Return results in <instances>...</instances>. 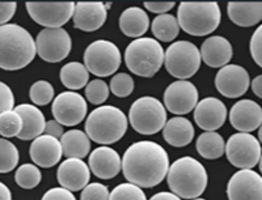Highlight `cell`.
<instances>
[{
  "instance_id": "cb8c5ba5",
  "label": "cell",
  "mask_w": 262,
  "mask_h": 200,
  "mask_svg": "<svg viewBox=\"0 0 262 200\" xmlns=\"http://www.w3.org/2000/svg\"><path fill=\"white\" fill-rule=\"evenodd\" d=\"M13 110L20 114L23 119V131L17 136L20 140H34L43 135L46 126L45 115L37 106L30 104H21L15 106Z\"/></svg>"
},
{
  "instance_id": "2e32d148",
  "label": "cell",
  "mask_w": 262,
  "mask_h": 200,
  "mask_svg": "<svg viewBox=\"0 0 262 200\" xmlns=\"http://www.w3.org/2000/svg\"><path fill=\"white\" fill-rule=\"evenodd\" d=\"M228 200H262V177L253 169H243L227 185Z\"/></svg>"
},
{
  "instance_id": "ac0fdd59",
  "label": "cell",
  "mask_w": 262,
  "mask_h": 200,
  "mask_svg": "<svg viewBox=\"0 0 262 200\" xmlns=\"http://www.w3.org/2000/svg\"><path fill=\"white\" fill-rule=\"evenodd\" d=\"M229 122L238 132H253L262 123L261 106L252 99H240L231 108Z\"/></svg>"
},
{
  "instance_id": "d590c367",
  "label": "cell",
  "mask_w": 262,
  "mask_h": 200,
  "mask_svg": "<svg viewBox=\"0 0 262 200\" xmlns=\"http://www.w3.org/2000/svg\"><path fill=\"white\" fill-rule=\"evenodd\" d=\"M109 200H147L143 190L133 183H121L109 194Z\"/></svg>"
},
{
  "instance_id": "5b68a950",
  "label": "cell",
  "mask_w": 262,
  "mask_h": 200,
  "mask_svg": "<svg viewBox=\"0 0 262 200\" xmlns=\"http://www.w3.org/2000/svg\"><path fill=\"white\" fill-rule=\"evenodd\" d=\"M222 11L215 2H182L177 9L180 29L194 37H205L217 29Z\"/></svg>"
},
{
  "instance_id": "4fadbf2b",
  "label": "cell",
  "mask_w": 262,
  "mask_h": 200,
  "mask_svg": "<svg viewBox=\"0 0 262 200\" xmlns=\"http://www.w3.org/2000/svg\"><path fill=\"white\" fill-rule=\"evenodd\" d=\"M88 111V105L78 92H62L53 101L51 113L54 119L62 126L72 127L84 120Z\"/></svg>"
},
{
  "instance_id": "b9f144b4",
  "label": "cell",
  "mask_w": 262,
  "mask_h": 200,
  "mask_svg": "<svg viewBox=\"0 0 262 200\" xmlns=\"http://www.w3.org/2000/svg\"><path fill=\"white\" fill-rule=\"evenodd\" d=\"M41 200H76L71 191L63 187H54L43 194Z\"/></svg>"
},
{
  "instance_id": "4dcf8cb0",
  "label": "cell",
  "mask_w": 262,
  "mask_h": 200,
  "mask_svg": "<svg viewBox=\"0 0 262 200\" xmlns=\"http://www.w3.org/2000/svg\"><path fill=\"white\" fill-rule=\"evenodd\" d=\"M152 33L156 37V41L172 42L176 39L180 33V25L177 22V18L173 15L165 13V15H159L154 18L151 25Z\"/></svg>"
},
{
  "instance_id": "bcb514c9",
  "label": "cell",
  "mask_w": 262,
  "mask_h": 200,
  "mask_svg": "<svg viewBox=\"0 0 262 200\" xmlns=\"http://www.w3.org/2000/svg\"><path fill=\"white\" fill-rule=\"evenodd\" d=\"M252 90L258 98H262V76L258 75L252 81Z\"/></svg>"
},
{
  "instance_id": "8d00e7d4",
  "label": "cell",
  "mask_w": 262,
  "mask_h": 200,
  "mask_svg": "<svg viewBox=\"0 0 262 200\" xmlns=\"http://www.w3.org/2000/svg\"><path fill=\"white\" fill-rule=\"evenodd\" d=\"M109 90L119 98L128 97L134 92V79L125 72L116 73L111 80V89Z\"/></svg>"
},
{
  "instance_id": "30bf717a",
  "label": "cell",
  "mask_w": 262,
  "mask_h": 200,
  "mask_svg": "<svg viewBox=\"0 0 262 200\" xmlns=\"http://www.w3.org/2000/svg\"><path fill=\"white\" fill-rule=\"evenodd\" d=\"M224 153L231 165L240 170L253 169L261 160V144L252 134L237 132L228 139Z\"/></svg>"
},
{
  "instance_id": "836d02e7",
  "label": "cell",
  "mask_w": 262,
  "mask_h": 200,
  "mask_svg": "<svg viewBox=\"0 0 262 200\" xmlns=\"http://www.w3.org/2000/svg\"><path fill=\"white\" fill-rule=\"evenodd\" d=\"M18 164V151L16 145L7 139L0 138V173L12 171Z\"/></svg>"
},
{
  "instance_id": "d6a6232c",
  "label": "cell",
  "mask_w": 262,
  "mask_h": 200,
  "mask_svg": "<svg viewBox=\"0 0 262 200\" xmlns=\"http://www.w3.org/2000/svg\"><path fill=\"white\" fill-rule=\"evenodd\" d=\"M23 131V119L15 110L0 114V135L3 138H17Z\"/></svg>"
},
{
  "instance_id": "60d3db41",
  "label": "cell",
  "mask_w": 262,
  "mask_h": 200,
  "mask_svg": "<svg viewBox=\"0 0 262 200\" xmlns=\"http://www.w3.org/2000/svg\"><path fill=\"white\" fill-rule=\"evenodd\" d=\"M13 108H15V96L12 89L6 83L0 81V114L13 110Z\"/></svg>"
},
{
  "instance_id": "ba28073f",
  "label": "cell",
  "mask_w": 262,
  "mask_h": 200,
  "mask_svg": "<svg viewBox=\"0 0 262 200\" xmlns=\"http://www.w3.org/2000/svg\"><path fill=\"white\" fill-rule=\"evenodd\" d=\"M200 48L189 41H177L164 51V66L177 80H188L200 71Z\"/></svg>"
},
{
  "instance_id": "484cf974",
  "label": "cell",
  "mask_w": 262,
  "mask_h": 200,
  "mask_svg": "<svg viewBox=\"0 0 262 200\" xmlns=\"http://www.w3.org/2000/svg\"><path fill=\"white\" fill-rule=\"evenodd\" d=\"M149 28V17L143 8L128 7L121 13L119 29L130 38H140Z\"/></svg>"
},
{
  "instance_id": "ffe728a7",
  "label": "cell",
  "mask_w": 262,
  "mask_h": 200,
  "mask_svg": "<svg viewBox=\"0 0 262 200\" xmlns=\"http://www.w3.org/2000/svg\"><path fill=\"white\" fill-rule=\"evenodd\" d=\"M88 166L100 180H112L122 169V159L116 149L101 145L91 152Z\"/></svg>"
},
{
  "instance_id": "e0dca14e",
  "label": "cell",
  "mask_w": 262,
  "mask_h": 200,
  "mask_svg": "<svg viewBox=\"0 0 262 200\" xmlns=\"http://www.w3.org/2000/svg\"><path fill=\"white\" fill-rule=\"evenodd\" d=\"M226 105L216 97H206L194 108V120L205 132L216 131L226 123Z\"/></svg>"
},
{
  "instance_id": "681fc988",
  "label": "cell",
  "mask_w": 262,
  "mask_h": 200,
  "mask_svg": "<svg viewBox=\"0 0 262 200\" xmlns=\"http://www.w3.org/2000/svg\"><path fill=\"white\" fill-rule=\"evenodd\" d=\"M191 200H206V199H202V197H195V199H191Z\"/></svg>"
},
{
  "instance_id": "e575fe53",
  "label": "cell",
  "mask_w": 262,
  "mask_h": 200,
  "mask_svg": "<svg viewBox=\"0 0 262 200\" xmlns=\"http://www.w3.org/2000/svg\"><path fill=\"white\" fill-rule=\"evenodd\" d=\"M54 87L49 81L38 80L33 84L29 89V97L32 102L37 106H46L54 98Z\"/></svg>"
},
{
  "instance_id": "9a60e30c",
  "label": "cell",
  "mask_w": 262,
  "mask_h": 200,
  "mask_svg": "<svg viewBox=\"0 0 262 200\" xmlns=\"http://www.w3.org/2000/svg\"><path fill=\"white\" fill-rule=\"evenodd\" d=\"M249 73L238 64H227L217 71L215 76V87L222 96L227 98H238L245 94L249 88Z\"/></svg>"
},
{
  "instance_id": "f35d334b",
  "label": "cell",
  "mask_w": 262,
  "mask_h": 200,
  "mask_svg": "<svg viewBox=\"0 0 262 200\" xmlns=\"http://www.w3.org/2000/svg\"><path fill=\"white\" fill-rule=\"evenodd\" d=\"M109 190L102 183H90L83 188L80 200H109Z\"/></svg>"
},
{
  "instance_id": "7dc6e473",
  "label": "cell",
  "mask_w": 262,
  "mask_h": 200,
  "mask_svg": "<svg viewBox=\"0 0 262 200\" xmlns=\"http://www.w3.org/2000/svg\"><path fill=\"white\" fill-rule=\"evenodd\" d=\"M149 200H181L177 195L172 194V192H167V191H161L155 194L154 196L151 197Z\"/></svg>"
},
{
  "instance_id": "ab89813d",
  "label": "cell",
  "mask_w": 262,
  "mask_h": 200,
  "mask_svg": "<svg viewBox=\"0 0 262 200\" xmlns=\"http://www.w3.org/2000/svg\"><path fill=\"white\" fill-rule=\"evenodd\" d=\"M250 55L256 62L257 66H262V27L259 25L256 30H254L253 36L250 38L249 43Z\"/></svg>"
},
{
  "instance_id": "9c48e42d",
  "label": "cell",
  "mask_w": 262,
  "mask_h": 200,
  "mask_svg": "<svg viewBox=\"0 0 262 200\" xmlns=\"http://www.w3.org/2000/svg\"><path fill=\"white\" fill-rule=\"evenodd\" d=\"M121 60L122 57L118 46L106 39L92 42L84 51V66L86 71L98 78H106L116 73L121 66Z\"/></svg>"
},
{
  "instance_id": "8992f818",
  "label": "cell",
  "mask_w": 262,
  "mask_h": 200,
  "mask_svg": "<svg viewBox=\"0 0 262 200\" xmlns=\"http://www.w3.org/2000/svg\"><path fill=\"white\" fill-rule=\"evenodd\" d=\"M128 71L140 78H154L164 64V48L160 42L149 37H140L128 43L125 51Z\"/></svg>"
},
{
  "instance_id": "7bdbcfd3",
  "label": "cell",
  "mask_w": 262,
  "mask_h": 200,
  "mask_svg": "<svg viewBox=\"0 0 262 200\" xmlns=\"http://www.w3.org/2000/svg\"><path fill=\"white\" fill-rule=\"evenodd\" d=\"M17 4L15 2H6V3H0V27L9 24L11 18L15 16Z\"/></svg>"
},
{
  "instance_id": "7c38bea8",
  "label": "cell",
  "mask_w": 262,
  "mask_h": 200,
  "mask_svg": "<svg viewBox=\"0 0 262 200\" xmlns=\"http://www.w3.org/2000/svg\"><path fill=\"white\" fill-rule=\"evenodd\" d=\"M74 2L62 3H37L28 2L27 11L32 20L45 29H58L66 25L74 16Z\"/></svg>"
},
{
  "instance_id": "8fae6325",
  "label": "cell",
  "mask_w": 262,
  "mask_h": 200,
  "mask_svg": "<svg viewBox=\"0 0 262 200\" xmlns=\"http://www.w3.org/2000/svg\"><path fill=\"white\" fill-rule=\"evenodd\" d=\"M34 41L37 55L48 63L62 62L71 53V37L63 28L42 29Z\"/></svg>"
},
{
  "instance_id": "7a4b0ae2",
  "label": "cell",
  "mask_w": 262,
  "mask_h": 200,
  "mask_svg": "<svg viewBox=\"0 0 262 200\" xmlns=\"http://www.w3.org/2000/svg\"><path fill=\"white\" fill-rule=\"evenodd\" d=\"M36 55V41L25 28L17 24L0 27V68L18 71L29 66Z\"/></svg>"
},
{
  "instance_id": "d4e9b609",
  "label": "cell",
  "mask_w": 262,
  "mask_h": 200,
  "mask_svg": "<svg viewBox=\"0 0 262 200\" xmlns=\"http://www.w3.org/2000/svg\"><path fill=\"white\" fill-rule=\"evenodd\" d=\"M227 15L229 20L237 27L249 28L259 24L262 20L261 2H231L227 6Z\"/></svg>"
},
{
  "instance_id": "c3c4849f",
  "label": "cell",
  "mask_w": 262,
  "mask_h": 200,
  "mask_svg": "<svg viewBox=\"0 0 262 200\" xmlns=\"http://www.w3.org/2000/svg\"><path fill=\"white\" fill-rule=\"evenodd\" d=\"M0 200H12V192L3 182H0Z\"/></svg>"
},
{
  "instance_id": "277c9868",
  "label": "cell",
  "mask_w": 262,
  "mask_h": 200,
  "mask_svg": "<svg viewBox=\"0 0 262 200\" xmlns=\"http://www.w3.org/2000/svg\"><path fill=\"white\" fill-rule=\"evenodd\" d=\"M128 119L121 109L105 105L95 109L85 120V134L97 144L107 146L125 136Z\"/></svg>"
},
{
  "instance_id": "ee69618b",
  "label": "cell",
  "mask_w": 262,
  "mask_h": 200,
  "mask_svg": "<svg viewBox=\"0 0 262 200\" xmlns=\"http://www.w3.org/2000/svg\"><path fill=\"white\" fill-rule=\"evenodd\" d=\"M174 6H176L174 2H146L144 3V7L149 12L158 13V16L168 13V11H170Z\"/></svg>"
},
{
  "instance_id": "7402d4cb",
  "label": "cell",
  "mask_w": 262,
  "mask_h": 200,
  "mask_svg": "<svg viewBox=\"0 0 262 200\" xmlns=\"http://www.w3.org/2000/svg\"><path fill=\"white\" fill-rule=\"evenodd\" d=\"M29 156L36 166L46 167V169L55 166L63 156L59 139L45 134L41 135L30 144Z\"/></svg>"
},
{
  "instance_id": "52a82bcc",
  "label": "cell",
  "mask_w": 262,
  "mask_h": 200,
  "mask_svg": "<svg viewBox=\"0 0 262 200\" xmlns=\"http://www.w3.org/2000/svg\"><path fill=\"white\" fill-rule=\"evenodd\" d=\"M128 123L138 134L155 135L167 123V110L155 97H140L131 105Z\"/></svg>"
},
{
  "instance_id": "4316f807",
  "label": "cell",
  "mask_w": 262,
  "mask_h": 200,
  "mask_svg": "<svg viewBox=\"0 0 262 200\" xmlns=\"http://www.w3.org/2000/svg\"><path fill=\"white\" fill-rule=\"evenodd\" d=\"M163 138L169 145L181 148L191 143L194 138V127L189 119L174 117L167 120L163 127Z\"/></svg>"
},
{
  "instance_id": "3957f363",
  "label": "cell",
  "mask_w": 262,
  "mask_h": 200,
  "mask_svg": "<svg viewBox=\"0 0 262 200\" xmlns=\"http://www.w3.org/2000/svg\"><path fill=\"white\" fill-rule=\"evenodd\" d=\"M168 186L172 194L180 199H195L205 192L207 187V171L198 160L193 157H181L169 166Z\"/></svg>"
},
{
  "instance_id": "f6af8a7d",
  "label": "cell",
  "mask_w": 262,
  "mask_h": 200,
  "mask_svg": "<svg viewBox=\"0 0 262 200\" xmlns=\"http://www.w3.org/2000/svg\"><path fill=\"white\" fill-rule=\"evenodd\" d=\"M45 135H49V136H53L55 139H60L63 136V126L60 123H58L55 119H51L49 122H46L45 126Z\"/></svg>"
},
{
  "instance_id": "d6986e66",
  "label": "cell",
  "mask_w": 262,
  "mask_h": 200,
  "mask_svg": "<svg viewBox=\"0 0 262 200\" xmlns=\"http://www.w3.org/2000/svg\"><path fill=\"white\" fill-rule=\"evenodd\" d=\"M59 185L69 191H80L91 180V170L88 164L79 159H67L59 165L57 171Z\"/></svg>"
},
{
  "instance_id": "f546056e",
  "label": "cell",
  "mask_w": 262,
  "mask_h": 200,
  "mask_svg": "<svg viewBox=\"0 0 262 200\" xmlns=\"http://www.w3.org/2000/svg\"><path fill=\"white\" fill-rule=\"evenodd\" d=\"M196 152L206 160H216L224 155L226 141L216 131L203 132L195 141Z\"/></svg>"
},
{
  "instance_id": "6da1fadb",
  "label": "cell",
  "mask_w": 262,
  "mask_h": 200,
  "mask_svg": "<svg viewBox=\"0 0 262 200\" xmlns=\"http://www.w3.org/2000/svg\"><path fill=\"white\" fill-rule=\"evenodd\" d=\"M169 156L160 144L142 140L131 144L122 157V171L128 183L143 188L160 185L169 170Z\"/></svg>"
},
{
  "instance_id": "f1b7e54d",
  "label": "cell",
  "mask_w": 262,
  "mask_h": 200,
  "mask_svg": "<svg viewBox=\"0 0 262 200\" xmlns=\"http://www.w3.org/2000/svg\"><path fill=\"white\" fill-rule=\"evenodd\" d=\"M59 78L60 83L67 89L75 92L86 87V84L90 83V72L86 71L83 63L70 62L60 68Z\"/></svg>"
},
{
  "instance_id": "1f68e13d",
  "label": "cell",
  "mask_w": 262,
  "mask_h": 200,
  "mask_svg": "<svg viewBox=\"0 0 262 200\" xmlns=\"http://www.w3.org/2000/svg\"><path fill=\"white\" fill-rule=\"evenodd\" d=\"M42 180V174L38 166L32 164H23L17 167L15 174V181L21 188L32 190L37 187Z\"/></svg>"
},
{
  "instance_id": "74e56055",
  "label": "cell",
  "mask_w": 262,
  "mask_h": 200,
  "mask_svg": "<svg viewBox=\"0 0 262 200\" xmlns=\"http://www.w3.org/2000/svg\"><path fill=\"white\" fill-rule=\"evenodd\" d=\"M109 87L101 79H95L90 81L85 87V97L88 102L93 105H101L109 97Z\"/></svg>"
},
{
  "instance_id": "83f0119b",
  "label": "cell",
  "mask_w": 262,
  "mask_h": 200,
  "mask_svg": "<svg viewBox=\"0 0 262 200\" xmlns=\"http://www.w3.org/2000/svg\"><path fill=\"white\" fill-rule=\"evenodd\" d=\"M63 156L67 159H85L91 152V140L81 130H70L60 138Z\"/></svg>"
},
{
  "instance_id": "603a6c76",
  "label": "cell",
  "mask_w": 262,
  "mask_h": 200,
  "mask_svg": "<svg viewBox=\"0 0 262 200\" xmlns=\"http://www.w3.org/2000/svg\"><path fill=\"white\" fill-rule=\"evenodd\" d=\"M200 53L201 59L211 68H222L227 66L233 57L231 42L222 36H212L205 39Z\"/></svg>"
},
{
  "instance_id": "5bb4252c",
  "label": "cell",
  "mask_w": 262,
  "mask_h": 200,
  "mask_svg": "<svg viewBox=\"0 0 262 200\" xmlns=\"http://www.w3.org/2000/svg\"><path fill=\"white\" fill-rule=\"evenodd\" d=\"M198 104V90L188 80L173 81L164 92V108L169 113L181 117L194 110Z\"/></svg>"
},
{
  "instance_id": "44dd1931",
  "label": "cell",
  "mask_w": 262,
  "mask_h": 200,
  "mask_svg": "<svg viewBox=\"0 0 262 200\" xmlns=\"http://www.w3.org/2000/svg\"><path fill=\"white\" fill-rule=\"evenodd\" d=\"M74 25L83 32H96L107 18V8L101 2H79L75 4Z\"/></svg>"
}]
</instances>
